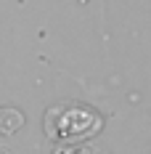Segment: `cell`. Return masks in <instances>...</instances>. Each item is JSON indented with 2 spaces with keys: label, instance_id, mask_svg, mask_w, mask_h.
<instances>
[{
  "label": "cell",
  "instance_id": "cell-2",
  "mask_svg": "<svg viewBox=\"0 0 151 154\" xmlns=\"http://www.w3.org/2000/svg\"><path fill=\"white\" fill-rule=\"evenodd\" d=\"M24 125V114L16 112L11 106H3L0 109V133H14Z\"/></svg>",
  "mask_w": 151,
  "mask_h": 154
},
{
  "label": "cell",
  "instance_id": "cell-1",
  "mask_svg": "<svg viewBox=\"0 0 151 154\" xmlns=\"http://www.w3.org/2000/svg\"><path fill=\"white\" fill-rule=\"evenodd\" d=\"M101 130V117L88 106H53L45 114V133L53 141H85Z\"/></svg>",
  "mask_w": 151,
  "mask_h": 154
}]
</instances>
